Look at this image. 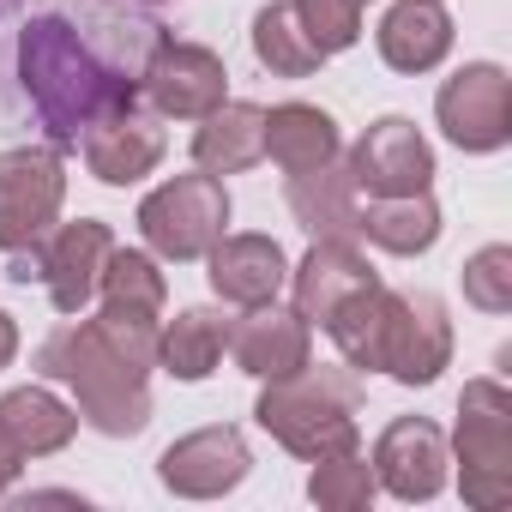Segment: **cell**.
Instances as JSON below:
<instances>
[{"instance_id":"obj_26","label":"cell","mask_w":512,"mask_h":512,"mask_svg":"<svg viewBox=\"0 0 512 512\" xmlns=\"http://www.w3.org/2000/svg\"><path fill=\"white\" fill-rule=\"evenodd\" d=\"M97 290H103V308L151 314V320H163V302H169L157 260H151V253H133V247H109V266H103Z\"/></svg>"},{"instance_id":"obj_31","label":"cell","mask_w":512,"mask_h":512,"mask_svg":"<svg viewBox=\"0 0 512 512\" xmlns=\"http://www.w3.org/2000/svg\"><path fill=\"white\" fill-rule=\"evenodd\" d=\"M13 356H19V326H13V314H0V368Z\"/></svg>"},{"instance_id":"obj_1","label":"cell","mask_w":512,"mask_h":512,"mask_svg":"<svg viewBox=\"0 0 512 512\" xmlns=\"http://www.w3.org/2000/svg\"><path fill=\"white\" fill-rule=\"evenodd\" d=\"M13 85L25 91L49 145H79L103 115L139 103V79L127 55L103 49L79 19L37 13L13 37Z\"/></svg>"},{"instance_id":"obj_32","label":"cell","mask_w":512,"mask_h":512,"mask_svg":"<svg viewBox=\"0 0 512 512\" xmlns=\"http://www.w3.org/2000/svg\"><path fill=\"white\" fill-rule=\"evenodd\" d=\"M356 7H368V0H356Z\"/></svg>"},{"instance_id":"obj_30","label":"cell","mask_w":512,"mask_h":512,"mask_svg":"<svg viewBox=\"0 0 512 512\" xmlns=\"http://www.w3.org/2000/svg\"><path fill=\"white\" fill-rule=\"evenodd\" d=\"M19 464H25V452L7 440V434H0V494H7L13 488V476H19Z\"/></svg>"},{"instance_id":"obj_15","label":"cell","mask_w":512,"mask_h":512,"mask_svg":"<svg viewBox=\"0 0 512 512\" xmlns=\"http://www.w3.org/2000/svg\"><path fill=\"white\" fill-rule=\"evenodd\" d=\"M109 247H115L109 223H97V217H79V223L55 229L49 247H37L43 253V284H49V296H55L61 314H79L97 296V278L109 266Z\"/></svg>"},{"instance_id":"obj_21","label":"cell","mask_w":512,"mask_h":512,"mask_svg":"<svg viewBox=\"0 0 512 512\" xmlns=\"http://www.w3.org/2000/svg\"><path fill=\"white\" fill-rule=\"evenodd\" d=\"M266 157L290 175L320 169V163L338 157V121L314 103H278L266 115Z\"/></svg>"},{"instance_id":"obj_20","label":"cell","mask_w":512,"mask_h":512,"mask_svg":"<svg viewBox=\"0 0 512 512\" xmlns=\"http://www.w3.org/2000/svg\"><path fill=\"white\" fill-rule=\"evenodd\" d=\"M266 157V109L260 103H217L193 133V163L205 175H241Z\"/></svg>"},{"instance_id":"obj_19","label":"cell","mask_w":512,"mask_h":512,"mask_svg":"<svg viewBox=\"0 0 512 512\" xmlns=\"http://www.w3.org/2000/svg\"><path fill=\"white\" fill-rule=\"evenodd\" d=\"M290 211H296V223H302L314 241H320V235H338V241H356V235H362L356 181H350V169H338V157L320 163V169L290 175Z\"/></svg>"},{"instance_id":"obj_12","label":"cell","mask_w":512,"mask_h":512,"mask_svg":"<svg viewBox=\"0 0 512 512\" xmlns=\"http://www.w3.org/2000/svg\"><path fill=\"white\" fill-rule=\"evenodd\" d=\"M374 482L398 500H434L446 488V434L422 416H398L374 446Z\"/></svg>"},{"instance_id":"obj_3","label":"cell","mask_w":512,"mask_h":512,"mask_svg":"<svg viewBox=\"0 0 512 512\" xmlns=\"http://www.w3.org/2000/svg\"><path fill=\"white\" fill-rule=\"evenodd\" d=\"M356 410H362V386L356 374L344 368H314L302 362L296 374L272 380L260 392V428L290 446L296 458H338V452H356Z\"/></svg>"},{"instance_id":"obj_2","label":"cell","mask_w":512,"mask_h":512,"mask_svg":"<svg viewBox=\"0 0 512 512\" xmlns=\"http://www.w3.org/2000/svg\"><path fill=\"white\" fill-rule=\"evenodd\" d=\"M37 368L49 380H67L73 398H79V416L97 428V434H139L151 422V392H145V374L151 362L127 356L121 344L103 338L97 320H79V326H61L55 338H43L37 350Z\"/></svg>"},{"instance_id":"obj_5","label":"cell","mask_w":512,"mask_h":512,"mask_svg":"<svg viewBox=\"0 0 512 512\" xmlns=\"http://www.w3.org/2000/svg\"><path fill=\"white\" fill-rule=\"evenodd\" d=\"M229 223V193L217 175H175L139 205V229L163 260H205Z\"/></svg>"},{"instance_id":"obj_23","label":"cell","mask_w":512,"mask_h":512,"mask_svg":"<svg viewBox=\"0 0 512 512\" xmlns=\"http://www.w3.org/2000/svg\"><path fill=\"white\" fill-rule=\"evenodd\" d=\"M223 344H229V320L211 314V308H187V314H175V320L157 332V362H163L175 380H205V374L217 368Z\"/></svg>"},{"instance_id":"obj_22","label":"cell","mask_w":512,"mask_h":512,"mask_svg":"<svg viewBox=\"0 0 512 512\" xmlns=\"http://www.w3.org/2000/svg\"><path fill=\"white\" fill-rule=\"evenodd\" d=\"M73 428H79V416H73L55 392H43V386H19V392L0 398V434H7L25 458L61 452V446L73 440Z\"/></svg>"},{"instance_id":"obj_24","label":"cell","mask_w":512,"mask_h":512,"mask_svg":"<svg viewBox=\"0 0 512 512\" xmlns=\"http://www.w3.org/2000/svg\"><path fill=\"white\" fill-rule=\"evenodd\" d=\"M362 235L374 241V247H386V253H428L434 247V235H440V211H434V199L428 193H398V199H374L368 211H362Z\"/></svg>"},{"instance_id":"obj_17","label":"cell","mask_w":512,"mask_h":512,"mask_svg":"<svg viewBox=\"0 0 512 512\" xmlns=\"http://www.w3.org/2000/svg\"><path fill=\"white\" fill-rule=\"evenodd\" d=\"M368 284H380V278H374V266L356 253V241L320 235V241L308 247V260L296 266V314L326 326V320H332V308H338L344 296L368 290Z\"/></svg>"},{"instance_id":"obj_10","label":"cell","mask_w":512,"mask_h":512,"mask_svg":"<svg viewBox=\"0 0 512 512\" xmlns=\"http://www.w3.org/2000/svg\"><path fill=\"white\" fill-rule=\"evenodd\" d=\"M350 181L368 187L374 199H398V193H428L434 181V151L428 139L404 121V115H386L374 121L356 151H350Z\"/></svg>"},{"instance_id":"obj_4","label":"cell","mask_w":512,"mask_h":512,"mask_svg":"<svg viewBox=\"0 0 512 512\" xmlns=\"http://www.w3.org/2000/svg\"><path fill=\"white\" fill-rule=\"evenodd\" d=\"M458 482L476 512L512 500V398L500 380H470L458 398Z\"/></svg>"},{"instance_id":"obj_25","label":"cell","mask_w":512,"mask_h":512,"mask_svg":"<svg viewBox=\"0 0 512 512\" xmlns=\"http://www.w3.org/2000/svg\"><path fill=\"white\" fill-rule=\"evenodd\" d=\"M253 55H260V67H272L278 79H308L326 61L308 43V31H302V19H296L290 0H272V7L253 13Z\"/></svg>"},{"instance_id":"obj_7","label":"cell","mask_w":512,"mask_h":512,"mask_svg":"<svg viewBox=\"0 0 512 512\" xmlns=\"http://www.w3.org/2000/svg\"><path fill=\"white\" fill-rule=\"evenodd\" d=\"M434 115H440V127H446L452 145H464V151H500L512 139V79L494 61H470L464 73H452L440 85Z\"/></svg>"},{"instance_id":"obj_28","label":"cell","mask_w":512,"mask_h":512,"mask_svg":"<svg viewBox=\"0 0 512 512\" xmlns=\"http://www.w3.org/2000/svg\"><path fill=\"white\" fill-rule=\"evenodd\" d=\"M290 7H296L308 43L320 55H338V49H350L362 37V7H356V0H290Z\"/></svg>"},{"instance_id":"obj_8","label":"cell","mask_w":512,"mask_h":512,"mask_svg":"<svg viewBox=\"0 0 512 512\" xmlns=\"http://www.w3.org/2000/svg\"><path fill=\"white\" fill-rule=\"evenodd\" d=\"M446 362H452V326H446L440 296H428V290L398 296L392 290L386 332H380V368L404 386H428Z\"/></svg>"},{"instance_id":"obj_6","label":"cell","mask_w":512,"mask_h":512,"mask_svg":"<svg viewBox=\"0 0 512 512\" xmlns=\"http://www.w3.org/2000/svg\"><path fill=\"white\" fill-rule=\"evenodd\" d=\"M61 199H67V175H61V157L49 145L0 151V247L7 253L37 247L55 229Z\"/></svg>"},{"instance_id":"obj_18","label":"cell","mask_w":512,"mask_h":512,"mask_svg":"<svg viewBox=\"0 0 512 512\" xmlns=\"http://www.w3.org/2000/svg\"><path fill=\"white\" fill-rule=\"evenodd\" d=\"M452 49V19L440 0H398L380 19V55L392 73H428Z\"/></svg>"},{"instance_id":"obj_33","label":"cell","mask_w":512,"mask_h":512,"mask_svg":"<svg viewBox=\"0 0 512 512\" xmlns=\"http://www.w3.org/2000/svg\"><path fill=\"white\" fill-rule=\"evenodd\" d=\"M145 7H151V0H145Z\"/></svg>"},{"instance_id":"obj_13","label":"cell","mask_w":512,"mask_h":512,"mask_svg":"<svg viewBox=\"0 0 512 512\" xmlns=\"http://www.w3.org/2000/svg\"><path fill=\"white\" fill-rule=\"evenodd\" d=\"M247 440L235 434V428H199V434H187V440H175L169 452H163V464H157V476H163V488L169 494H187V500H217V494H229L241 476H247Z\"/></svg>"},{"instance_id":"obj_14","label":"cell","mask_w":512,"mask_h":512,"mask_svg":"<svg viewBox=\"0 0 512 512\" xmlns=\"http://www.w3.org/2000/svg\"><path fill=\"white\" fill-rule=\"evenodd\" d=\"M205 260H211V290L235 308L278 302V290L290 278V260L272 235H217Z\"/></svg>"},{"instance_id":"obj_16","label":"cell","mask_w":512,"mask_h":512,"mask_svg":"<svg viewBox=\"0 0 512 512\" xmlns=\"http://www.w3.org/2000/svg\"><path fill=\"white\" fill-rule=\"evenodd\" d=\"M79 145H85L91 175L109 181V187H127V181H139V175H151V169L163 163V127H157L139 103L103 115Z\"/></svg>"},{"instance_id":"obj_11","label":"cell","mask_w":512,"mask_h":512,"mask_svg":"<svg viewBox=\"0 0 512 512\" xmlns=\"http://www.w3.org/2000/svg\"><path fill=\"white\" fill-rule=\"evenodd\" d=\"M314 338H308V320L296 308H278V302H260V308H247L235 326H229V356L241 374L253 380H284L308 362Z\"/></svg>"},{"instance_id":"obj_29","label":"cell","mask_w":512,"mask_h":512,"mask_svg":"<svg viewBox=\"0 0 512 512\" xmlns=\"http://www.w3.org/2000/svg\"><path fill=\"white\" fill-rule=\"evenodd\" d=\"M464 296L482 308V314H506L512 308V247H482L476 260L464 266Z\"/></svg>"},{"instance_id":"obj_27","label":"cell","mask_w":512,"mask_h":512,"mask_svg":"<svg viewBox=\"0 0 512 512\" xmlns=\"http://www.w3.org/2000/svg\"><path fill=\"white\" fill-rule=\"evenodd\" d=\"M374 470H368V458L362 452H338V458H314V482H308V494H314V506H326V512H362L368 500H374Z\"/></svg>"},{"instance_id":"obj_9","label":"cell","mask_w":512,"mask_h":512,"mask_svg":"<svg viewBox=\"0 0 512 512\" xmlns=\"http://www.w3.org/2000/svg\"><path fill=\"white\" fill-rule=\"evenodd\" d=\"M139 91L151 97L157 115H175V121H205L223 91H229V73L211 49L199 43H157L145 55V73H139Z\"/></svg>"}]
</instances>
